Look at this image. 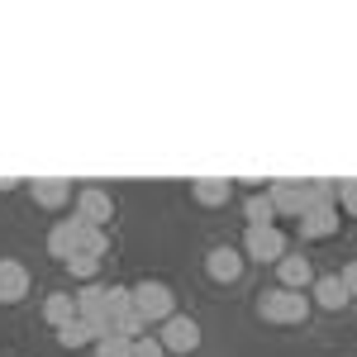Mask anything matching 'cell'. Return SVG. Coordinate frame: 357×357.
Instances as JSON below:
<instances>
[{"label": "cell", "mask_w": 357, "mask_h": 357, "mask_svg": "<svg viewBox=\"0 0 357 357\" xmlns=\"http://www.w3.org/2000/svg\"><path fill=\"white\" fill-rule=\"evenodd\" d=\"M129 305L138 310V319H143L148 329L176 314V296H172L167 281H138V286H129Z\"/></svg>", "instance_id": "1"}, {"label": "cell", "mask_w": 357, "mask_h": 357, "mask_svg": "<svg viewBox=\"0 0 357 357\" xmlns=\"http://www.w3.org/2000/svg\"><path fill=\"white\" fill-rule=\"evenodd\" d=\"M257 314H262L267 324H301L305 314H310V296L276 286V291H267V296L257 301Z\"/></svg>", "instance_id": "2"}, {"label": "cell", "mask_w": 357, "mask_h": 357, "mask_svg": "<svg viewBox=\"0 0 357 357\" xmlns=\"http://www.w3.org/2000/svg\"><path fill=\"white\" fill-rule=\"evenodd\" d=\"M77 319H86L91 329H96V338H105V333H114V314H110V286H82L77 291Z\"/></svg>", "instance_id": "3"}, {"label": "cell", "mask_w": 357, "mask_h": 357, "mask_svg": "<svg viewBox=\"0 0 357 357\" xmlns=\"http://www.w3.org/2000/svg\"><path fill=\"white\" fill-rule=\"evenodd\" d=\"M238 252H243L248 262H262V267H267V262H281V257L291 252V243H286V234H281L276 224H267V229H248Z\"/></svg>", "instance_id": "4"}, {"label": "cell", "mask_w": 357, "mask_h": 357, "mask_svg": "<svg viewBox=\"0 0 357 357\" xmlns=\"http://www.w3.org/2000/svg\"><path fill=\"white\" fill-rule=\"evenodd\" d=\"M267 200H272L276 215H296L301 220L305 210L314 205V191H310V181H272L267 186Z\"/></svg>", "instance_id": "5"}, {"label": "cell", "mask_w": 357, "mask_h": 357, "mask_svg": "<svg viewBox=\"0 0 357 357\" xmlns=\"http://www.w3.org/2000/svg\"><path fill=\"white\" fill-rule=\"evenodd\" d=\"M158 343H162L167 353H195L200 348V324H195L191 314H172V319H162Z\"/></svg>", "instance_id": "6"}, {"label": "cell", "mask_w": 357, "mask_h": 357, "mask_svg": "<svg viewBox=\"0 0 357 357\" xmlns=\"http://www.w3.org/2000/svg\"><path fill=\"white\" fill-rule=\"evenodd\" d=\"M77 220L91 224V229H105V224L114 220L110 191H100V186H82V191H77Z\"/></svg>", "instance_id": "7"}, {"label": "cell", "mask_w": 357, "mask_h": 357, "mask_svg": "<svg viewBox=\"0 0 357 357\" xmlns=\"http://www.w3.org/2000/svg\"><path fill=\"white\" fill-rule=\"evenodd\" d=\"M338 224H343V210H338V205H310V210L301 215V238H310V243L333 238Z\"/></svg>", "instance_id": "8"}, {"label": "cell", "mask_w": 357, "mask_h": 357, "mask_svg": "<svg viewBox=\"0 0 357 357\" xmlns=\"http://www.w3.org/2000/svg\"><path fill=\"white\" fill-rule=\"evenodd\" d=\"M243 252H238V248H215V252H210V257H205V272L215 276V281H224V286H229V281H238V276H243Z\"/></svg>", "instance_id": "9"}, {"label": "cell", "mask_w": 357, "mask_h": 357, "mask_svg": "<svg viewBox=\"0 0 357 357\" xmlns=\"http://www.w3.org/2000/svg\"><path fill=\"white\" fill-rule=\"evenodd\" d=\"M82 229H86L82 220H57L53 224V234H48V252H53L57 262H67V257L82 248Z\"/></svg>", "instance_id": "10"}, {"label": "cell", "mask_w": 357, "mask_h": 357, "mask_svg": "<svg viewBox=\"0 0 357 357\" xmlns=\"http://www.w3.org/2000/svg\"><path fill=\"white\" fill-rule=\"evenodd\" d=\"M29 296V272L15 257H0V305H15Z\"/></svg>", "instance_id": "11"}, {"label": "cell", "mask_w": 357, "mask_h": 357, "mask_svg": "<svg viewBox=\"0 0 357 357\" xmlns=\"http://www.w3.org/2000/svg\"><path fill=\"white\" fill-rule=\"evenodd\" d=\"M276 276H281L286 291H305V286H314V267H310V257H296V252H286V257L276 262Z\"/></svg>", "instance_id": "12"}, {"label": "cell", "mask_w": 357, "mask_h": 357, "mask_svg": "<svg viewBox=\"0 0 357 357\" xmlns=\"http://www.w3.org/2000/svg\"><path fill=\"white\" fill-rule=\"evenodd\" d=\"M29 195H33V205L57 210V205L72 200V181H62V176H43V181H29Z\"/></svg>", "instance_id": "13"}, {"label": "cell", "mask_w": 357, "mask_h": 357, "mask_svg": "<svg viewBox=\"0 0 357 357\" xmlns=\"http://www.w3.org/2000/svg\"><path fill=\"white\" fill-rule=\"evenodd\" d=\"M310 291H314V305H324V310H343V305L353 301V296L343 291L338 272H333V276H314V286H310Z\"/></svg>", "instance_id": "14"}, {"label": "cell", "mask_w": 357, "mask_h": 357, "mask_svg": "<svg viewBox=\"0 0 357 357\" xmlns=\"http://www.w3.org/2000/svg\"><path fill=\"white\" fill-rule=\"evenodd\" d=\"M229 191H234V181H224V176H200V181H191V195L200 205H224Z\"/></svg>", "instance_id": "15"}, {"label": "cell", "mask_w": 357, "mask_h": 357, "mask_svg": "<svg viewBox=\"0 0 357 357\" xmlns=\"http://www.w3.org/2000/svg\"><path fill=\"white\" fill-rule=\"evenodd\" d=\"M91 343H96V329H91L86 319H67V324L57 329V348H67V353H72V348H91Z\"/></svg>", "instance_id": "16"}, {"label": "cell", "mask_w": 357, "mask_h": 357, "mask_svg": "<svg viewBox=\"0 0 357 357\" xmlns=\"http://www.w3.org/2000/svg\"><path fill=\"white\" fill-rule=\"evenodd\" d=\"M243 220L248 229H267V224L276 220V210H272V200H267V191H252L243 200Z\"/></svg>", "instance_id": "17"}, {"label": "cell", "mask_w": 357, "mask_h": 357, "mask_svg": "<svg viewBox=\"0 0 357 357\" xmlns=\"http://www.w3.org/2000/svg\"><path fill=\"white\" fill-rule=\"evenodd\" d=\"M43 319H48L53 329H62L67 319H77V296H62V291H53V296L43 301Z\"/></svg>", "instance_id": "18"}, {"label": "cell", "mask_w": 357, "mask_h": 357, "mask_svg": "<svg viewBox=\"0 0 357 357\" xmlns=\"http://www.w3.org/2000/svg\"><path fill=\"white\" fill-rule=\"evenodd\" d=\"M77 252L105 257V252H110V234H105V229H91V224H86V229H82V248H77Z\"/></svg>", "instance_id": "19"}, {"label": "cell", "mask_w": 357, "mask_h": 357, "mask_svg": "<svg viewBox=\"0 0 357 357\" xmlns=\"http://www.w3.org/2000/svg\"><path fill=\"white\" fill-rule=\"evenodd\" d=\"M62 267H67L72 276H82V281H91V276L100 272V257H91V252H72V257H67Z\"/></svg>", "instance_id": "20"}, {"label": "cell", "mask_w": 357, "mask_h": 357, "mask_svg": "<svg viewBox=\"0 0 357 357\" xmlns=\"http://www.w3.org/2000/svg\"><path fill=\"white\" fill-rule=\"evenodd\" d=\"M129 353H134V343H129V338H119V333L96 338V357H129Z\"/></svg>", "instance_id": "21"}, {"label": "cell", "mask_w": 357, "mask_h": 357, "mask_svg": "<svg viewBox=\"0 0 357 357\" xmlns=\"http://www.w3.org/2000/svg\"><path fill=\"white\" fill-rule=\"evenodd\" d=\"M129 357H167V348L158 343V333H143V338H134V353Z\"/></svg>", "instance_id": "22"}, {"label": "cell", "mask_w": 357, "mask_h": 357, "mask_svg": "<svg viewBox=\"0 0 357 357\" xmlns=\"http://www.w3.org/2000/svg\"><path fill=\"white\" fill-rule=\"evenodd\" d=\"M338 210L357 215V181H338Z\"/></svg>", "instance_id": "23"}, {"label": "cell", "mask_w": 357, "mask_h": 357, "mask_svg": "<svg viewBox=\"0 0 357 357\" xmlns=\"http://www.w3.org/2000/svg\"><path fill=\"white\" fill-rule=\"evenodd\" d=\"M338 281H343V291H348V296H357V257L343 267V272H338Z\"/></svg>", "instance_id": "24"}, {"label": "cell", "mask_w": 357, "mask_h": 357, "mask_svg": "<svg viewBox=\"0 0 357 357\" xmlns=\"http://www.w3.org/2000/svg\"><path fill=\"white\" fill-rule=\"evenodd\" d=\"M20 181H24V176H0V191H15Z\"/></svg>", "instance_id": "25"}]
</instances>
